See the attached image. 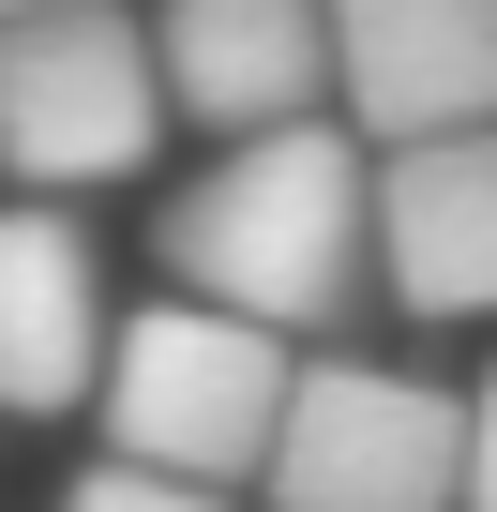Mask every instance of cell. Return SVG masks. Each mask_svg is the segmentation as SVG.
Masks as SVG:
<instances>
[{"label": "cell", "mask_w": 497, "mask_h": 512, "mask_svg": "<svg viewBox=\"0 0 497 512\" xmlns=\"http://www.w3.org/2000/svg\"><path fill=\"white\" fill-rule=\"evenodd\" d=\"M452 512H497V377L467 392V467H452Z\"/></svg>", "instance_id": "10"}, {"label": "cell", "mask_w": 497, "mask_h": 512, "mask_svg": "<svg viewBox=\"0 0 497 512\" xmlns=\"http://www.w3.org/2000/svg\"><path fill=\"white\" fill-rule=\"evenodd\" d=\"M332 16V121L362 151L497 121V0H317Z\"/></svg>", "instance_id": "5"}, {"label": "cell", "mask_w": 497, "mask_h": 512, "mask_svg": "<svg viewBox=\"0 0 497 512\" xmlns=\"http://www.w3.org/2000/svg\"><path fill=\"white\" fill-rule=\"evenodd\" d=\"M166 287L226 302L257 332H347L362 317V136L347 121H272V136H226L211 181H181L166 211Z\"/></svg>", "instance_id": "1"}, {"label": "cell", "mask_w": 497, "mask_h": 512, "mask_svg": "<svg viewBox=\"0 0 497 512\" xmlns=\"http://www.w3.org/2000/svg\"><path fill=\"white\" fill-rule=\"evenodd\" d=\"M302 347L257 332V317H226V302H136L106 317V362H91V407H106V452L121 467H166V482H211L241 497L272 452V407H287Z\"/></svg>", "instance_id": "2"}, {"label": "cell", "mask_w": 497, "mask_h": 512, "mask_svg": "<svg viewBox=\"0 0 497 512\" xmlns=\"http://www.w3.org/2000/svg\"><path fill=\"white\" fill-rule=\"evenodd\" d=\"M151 151H166L151 16H121V0L0 16V181H16V196H106Z\"/></svg>", "instance_id": "3"}, {"label": "cell", "mask_w": 497, "mask_h": 512, "mask_svg": "<svg viewBox=\"0 0 497 512\" xmlns=\"http://www.w3.org/2000/svg\"><path fill=\"white\" fill-rule=\"evenodd\" d=\"M362 272L407 317H497V121L362 151Z\"/></svg>", "instance_id": "6"}, {"label": "cell", "mask_w": 497, "mask_h": 512, "mask_svg": "<svg viewBox=\"0 0 497 512\" xmlns=\"http://www.w3.org/2000/svg\"><path fill=\"white\" fill-rule=\"evenodd\" d=\"M467 467V392L407 377V362H302L272 407V512H452Z\"/></svg>", "instance_id": "4"}, {"label": "cell", "mask_w": 497, "mask_h": 512, "mask_svg": "<svg viewBox=\"0 0 497 512\" xmlns=\"http://www.w3.org/2000/svg\"><path fill=\"white\" fill-rule=\"evenodd\" d=\"M0 16H46V0H0Z\"/></svg>", "instance_id": "11"}, {"label": "cell", "mask_w": 497, "mask_h": 512, "mask_svg": "<svg viewBox=\"0 0 497 512\" xmlns=\"http://www.w3.org/2000/svg\"><path fill=\"white\" fill-rule=\"evenodd\" d=\"M151 76L196 136L332 121V16L317 0H151Z\"/></svg>", "instance_id": "7"}, {"label": "cell", "mask_w": 497, "mask_h": 512, "mask_svg": "<svg viewBox=\"0 0 497 512\" xmlns=\"http://www.w3.org/2000/svg\"><path fill=\"white\" fill-rule=\"evenodd\" d=\"M61 512H241V497H211V482H166V467H121V452H106Z\"/></svg>", "instance_id": "9"}, {"label": "cell", "mask_w": 497, "mask_h": 512, "mask_svg": "<svg viewBox=\"0 0 497 512\" xmlns=\"http://www.w3.org/2000/svg\"><path fill=\"white\" fill-rule=\"evenodd\" d=\"M106 362V256L61 196H0V422L91 407Z\"/></svg>", "instance_id": "8"}]
</instances>
